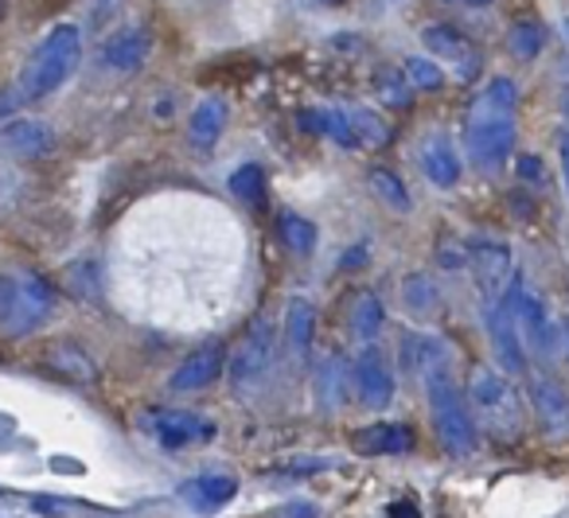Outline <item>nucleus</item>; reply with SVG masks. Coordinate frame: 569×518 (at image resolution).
Listing matches in <instances>:
<instances>
[{
  "instance_id": "obj_18",
  "label": "nucleus",
  "mask_w": 569,
  "mask_h": 518,
  "mask_svg": "<svg viewBox=\"0 0 569 518\" xmlns=\"http://www.w3.org/2000/svg\"><path fill=\"white\" fill-rule=\"evenodd\" d=\"M421 172L437 183V188H457L460 183V152L445 133H433L421 145Z\"/></svg>"
},
{
  "instance_id": "obj_9",
  "label": "nucleus",
  "mask_w": 569,
  "mask_h": 518,
  "mask_svg": "<svg viewBox=\"0 0 569 518\" xmlns=\"http://www.w3.org/2000/svg\"><path fill=\"white\" fill-rule=\"evenodd\" d=\"M483 316H488V336H491V347H496L499 367L511 370V375H522V370H527V343H522L511 300L507 297L488 300V312Z\"/></svg>"
},
{
  "instance_id": "obj_10",
  "label": "nucleus",
  "mask_w": 569,
  "mask_h": 518,
  "mask_svg": "<svg viewBox=\"0 0 569 518\" xmlns=\"http://www.w3.org/2000/svg\"><path fill=\"white\" fill-rule=\"evenodd\" d=\"M468 269H472L483 300H499L511 281V250L503 242H491V238H476V242H468Z\"/></svg>"
},
{
  "instance_id": "obj_27",
  "label": "nucleus",
  "mask_w": 569,
  "mask_h": 518,
  "mask_svg": "<svg viewBox=\"0 0 569 518\" xmlns=\"http://www.w3.org/2000/svg\"><path fill=\"white\" fill-rule=\"evenodd\" d=\"M48 367L56 370V375L71 378V382H94V378H98L94 359H90L87 351H79L74 343L51 347V351H48Z\"/></svg>"
},
{
  "instance_id": "obj_15",
  "label": "nucleus",
  "mask_w": 569,
  "mask_h": 518,
  "mask_svg": "<svg viewBox=\"0 0 569 518\" xmlns=\"http://www.w3.org/2000/svg\"><path fill=\"white\" fill-rule=\"evenodd\" d=\"M0 145L17 157H28V160H43L59 149V137L48 121H36V118H17L9 121V129L0 133Z\"/></svg>"
},
{
  "instance_id": "obj_47",
  "label": "nucleus",
  "mask_w": 569,
  "mask_h": 518,
  "mask_svg": "<svg viewBox=\"0 0 569 518\" xmlns=\"http://www.w3.org/2000/svg\"><path fill=\"white\" fill-rule=\"evenodd\" d=\"M9 17V0H0V20Z\"/></svg>"
},
{
  "instance_id": "obj_23",
  "label": "nucleus",
  "mask_w": 569,
  "mask_h": 518,
  "mask_svg": "<svg viewBox=\"0 0 569 518\" xmlns=\"http://www.w3.org/2000/svg\"><path fill=\"white\" fill-rule=\"evenodd\" d=\"M312 336H317V308H312V300L297 297L284 312V339H289V351L297 362L312 351Z\"/></svg>"
},
{
  "instance_id": "obj_39",
  "label": "nucleus",
  "mask_w": 569,
  "mask_h": 518,
  "mask_svg": "<svg viewBox=\"0 0 569 518\" xmlns=\"http://www.w3.org/2000/svg\"><path fill=\"white\" fill-rule=\"evenodd\" d=\"M387 515H390V518H421V515H418V507H413V502H406V499H402V502H390Z\"/></svg>"
},
{
  "instance_id": "obj_12",
  "label": "nucleus",
  "mask_w": 569,
  "mask_h": 518,
  "mask_svg": "<svg viewBox=\"0 0 569 518\" xmlns=\"http://www.w3.org/2000/svg\"><path fill=\"white\" fill-rule=\"evenodd\" d=\"M149 56H152V32L144 24H129L102 43L98 67H102V71H113V74H133V71H141Z\"/></svg>"
},
{
  "instance_id": "obj_26",
  "label": "nucleus",
  "mask_w": 569,
  "mask_h": 518,
  "mask_svg": "<svg viewBox=\"0 0 569 518\" xmlns=\"http://www.w3.org/2000/svg\"><path fill=\"white\" fill-rule=\"evenodd\" d=\"M382 323H387L382 300L375 297V292H359V297L351 300V336H356V343H375Z\"/></svg>"
},
{
  "instance_id": "obj_29",
  "label": "nucleus",
  "mask_w": 569,
  "mask_h": 518,
  "mask_svg": "<svg viewBox=\"0 0 569 518\" xmlns=\"http://www.w3.org/2000/svg\"><path fill=\"white\" fill-rule=\"evenodd\" d=\"M367 183H371V191L390 207V211H410V191H406L402 176H395L390 168H371V172H367Z\"/></svg>"
},
{
  "instance_id": "obj_19",
  "label": "nucleus",
  "mask_w": 569,
  "mask_h": 518,
  "mask_svg": "<svg viewBox=\"0 0 569 518\" xmlns=\"http://www.w3.org/2000/svg\"><path fill=\"white\" fill-rule=\"evenodd\" d=\"M227 118H230V110H227V102L222 98H203V102L191 110V118H188V141L196 145L199 152H207V149H214L219 145V137H222V129H227Z\"/></svg>"
},
{
  "instance_id": "obj_37",
  "label": "nucleus",
  "mask_w": 569,
  "mask_h": 518,
  "mask_svg": "<svg viewBox=\"0 0 569 518\" xmlns=\"http://www.w3.org/2000/svg\"><path fill=\"white\" fill-rule=\"evenodd\" d=\"M515 172H519V180L527 183V188H546V168L538 157H519L515 160Z\"/></svg>"
},
{
  "instance_id": "obj_42",
  "label": "nucleus",
  "mask_w": 569,
  "mask_h": 518,
  "mask_svg": "<svg viewBox=\"0 0 569 518\" xmlns=\"http://www.w3.org/2000/svg\"><path fill=\"white\" fill-rule=\"evenodd\" d=\"M561 172H566V191H569V133H561Z\"/></svg>"
},
{
  "instance_id": "obj_33",
  "label": "nucleus",
  "mask_w": 569,
  "mask_h": 518,
  "mask_svg": "<svg viewBox=\"0 0 569 518\" xmlns=\"http://www.w3.org/2000/svg\"><path fill=\"white\" fill-rule=\"evenodd\" d=\"M375 90H379V98L390 106V110H410L413 102V87L410 79H406V71H379L375 74Z\"/></svg>"
},
{
  "instance_id": "obj_14",
  "label": "nucleus",
  "mask_w": 569,
  "mask_h": 518,
  "mask_svg": "<svg viewBox=\"0 0 569 518\" xmlns=\"http://www.w3.org/2000/svg\"><path fill=\"white\" fill-rule=\"evenodd\" d=\"M222 370H227V351H222V343H203V347H196V351H191L180 367H176L172 390L176 394L207 390V386H211Z\"/></svg>"
},
{
  "instance_id": "obj_17",
  "label": "nucleus",
  "mask_w": 569,
  "mask_h": 518,
  "mask_svg": "<svg viewBox=\"0 0 569 518\" xmlns=\"http://www.w3.org/2000/svg\"><path fill=\"white\" fill-rule=\"evenodd\" d=\"M351 448L359 456H398V452H410L413 448V432L406 425H367V429H356L351 437Z\"/></svg>"
},
{
  "instance_id": "obj_3",
  "label": "nucleus",
  "mask_w": 569,
  "mask_h": 518,
  "mask_svg": "<svg viewBox=\"0 0 569 518\" xmlns=\"http://www.w3.org/2000/svg\"><path fill=\"white\" fill-rule=\"evenodd\" d=\"M426 390H429V414H433L441 445L449 448L452 456H468L476 448V425H472V414H468L465 398H460L457 382H452L449 367L429 370Z\"/></svg>"
},
{
  "instance_id": "obj_4",
  "label": "nucleus",
  "mask_w": 569,
  "mask_h": 518,
  "mask_svg": "<svg viewBox=\"0 0 569 518\" xmlns=\"http://www.w3.org/2000/svg\"><path fill=\"white\" fill-rule=\"evenodd\" d=\"M465 149L483 172L503 165L515 149V110H499L488 98H476L465 126Z\"/></svg>"
},
{
  "instance_id": "obj_2",
  "label": "nucleus",
  "mask_w": 569,
  "mask_h": 518,
  "mask_svg": "<svg viewBox=\"0 0 569 518\" xmlns=\"http://www.w3.org/2000/svg\"><path fill=\"white\" fill-rule=\"evenodd\" d=\"M468 401H472L480 425L496 440H519L522 432V401L515 394V386L507 382L499 370L476 367L468 378Z\"/></svg>"
},
{
  "instance_id": "obj_11",
  "label": "nucleus",
  "mask_w": 569,
  "mask_h": 518,
  "mask_svg": "<svg viewBox=\"0 0 569 518\" xmlns=\"http://www.w3.org/2000/svg\"><path fill=\"white\" fill-rule=\"evenodd\" d=\"M421 43H426V51L433 59H445L460 79H476V71H480V48H476L460 28L429 24L426 32H421Z\"/></svg>"
},
{
  "instance_id": "obj_8",
  "label": "nucleus",
  "mask_w": 569,
  "mask_h": 518,
  "mask_svg": "<svg viewBox=\"0 0 569 518\" xmlns=\"http://www.w3.org/2000/svg\"><path fill=\"white\" fill-rule=\"evenodd\" d=\"M149 429L164 448H199L219 437V425L211 417L191 414V409H152Z\"/></svg>"
},
{
  "instance_id": "obj_46",
  "label": "nucleus",
  "mask_w": 569,
  "mask_h": 518,
  "mask_svg": "<svg viewBox=\"0 0 569 518\" xmlns=\"http://www.w3.org/2000/svg\"><path fill=\"white\" fill-rule=\"evenodd\" d=\"M452 4H491V0H452Z\"/></svg>"
},
{
  "instance_id": "obj_45",
  "label": "nucleus",
  "mask_w": 569,
  "mask_h": 518,
  "mask_svg": "<svg viewBox=\"0 0 569 518\" xmlns=\"http://www.w3.org/2000/svg\"><path fill=\"white\" fill-rule=\"evenodd\" d=\"M317 4H325V9H340L343 0H317Z\"/></svg>"
},
{
  "instance_id": "obj_22",
  "label": "nucleus",
  "mask_w": 569,
  "mask_h": 518,
  "mask_svg": "<svg viewBox=\"0 0 569 518\" xmlns=\"http://www.w3.org/2000/svg\"><path fill=\"white\" fill-rule=\"evenodd\" d=\"M301 126L317 137H328V141L340 145V149H359L348 110H325V106H312V110H301Z\"/></svg>"
},
{
  "instance_id": "obj_5",
  "label": "nucleus",
  "mask_w": 569,
  "mask_h": 518,
  "mask_svg": "<svg viewBox=\"0 0 569 518\" xmlns=\"http://www.w3.org/2000/svg\"><path fill=\"white\" fill-rule=\"evenodd\" d=\"M56 305H59V292L48 277L40 273H20L12 277V297H9V312H4V323L0 331L12 339L20 336H32L40 331L43 323L56 316Z\"/></svg>"
},
{
  "instance_id": "obj_41",
  "label": "nucleus",
  "mask_w": 569,
  "mask_h": 518,
  "mask_svg": "<svg viewBox=\"0 0 569 518\" xmlns=\"http://www.w3.org/2000/svg\"><path fill=\"white\" fill-rule=\"evenodd\" d=\"M51 468H56V471H71V476H82L79 460H67V456H56V460H51Z\"/></svg>"
},
{
  "instance_id": "obj_31",
  "label": "nucleus",
  "mask_w": 569,
  "mask_h": 518,
  "mask_svg": "<svg viewBox=\"0 0 569 518\" xmlns=\"http://www.w3.org/2000/svg\"><path fill=\"white\" fill-rule=\"evenodd\" d=\"M507 43H511L515 59H522V63H535V59L542 56L546 28L535 24V20H519V24L511 28V36H507Z\"/></svg>"
},
{
  "instance_id": "obj_32",
  "label": "nucleus",
  "mask_w": 569,
  "mask_h": 518,
  "mask_svg": "<svg viewBox=\"0 0 569 518\" xmlns=\"http://www.w3.org/2000/svg\"><path fill=\"white\" fill-rule=\"evenodd\" d=\"M98 273H102V269H98V261H90V258L74 261V266L67 269V289H71L82 305H90V300L102 297V277H98Z\"/></svg>"
},
{
  "instance_id": "obj_7",
  "label": "nucleus",
  "mask_w": 569,
  "mask_h": 518,
  "mask_svg": "<svg viewBox=\"0 0 569 518\" xmlns=\"http://www.w3.org/2000/svg\"><path fill=\"white\" fill-rule=\"evenodd\" d=\"M503 297L511 300V308H515V320H519L522 343H527L535 355H542V359H550V355L558 351V323L550 320L542 297H535V292H530L527 285L519 281V277H515L511 289H507Z\"/></svg>"
},
{
  "instance_id": "obj_1",
  "label": "nucleus",
  "mask_w": 569,
  "mask_h": 518,
  "mask_svg": "<svg viewBox=\"0 0 569 518\" xmlns=\"http://www.w3.org/2000/svg\"><path fill=\"white\" fill-rule=\"evenodd\" d=\"M82 63V32L74 24H59L51 28L40 40V48L28 56L24 71H20L17 87H9V94L0 98V113L17 110L24 102H43L51 98L59 87H67L74 71Z\"/></svg>"
},
{
  "instance_id": "obj_25",
  "label": "nucleus",
  "mask_w": 569,
  "mask_h": 518,
  "mask_svg": "<svg viewBox=\"0 0 569 518\" xmlns=\"http://www.w3.org/2000/svg\"><path fill=\"white\" fill-rule=\"evenodd\" d=\"M402 305L410 316L429 320V316L441 312V289H437V281L429 273H410L402 281Z\"/></svg>"
},
{
  "instance_id": "obj_20",
  "label": "nucleus",
  "mask_w": 569,
  "mask_h": 518,
  "mask_svg": "<svg viewBox=\"0 0 569 518\" xmlns=\"http://www.w3.org/2000/svg\"><path fill=\"white\" fill-rule=\"evenodd\" d=\"M312 390H317V401L332 414L348 401V359L343 355H325L312 370Z\"/></svg>"
},
{
  "instance_id": "obj_21",
  "label": "nucleus",
  "mask_w": 569,
  "mask_h": 518,
  "mask_svg": "<svg viewBox=\"0 0 569 518\" xmlns=\"http://www.w3.org/2000/svg\"><path fill=\"white\" fill-rule=\"evenodd\" d=\"M530 398H535V414L542 421V429L550 432L569 429V394L553 378H535L530 382Z\"/></svg>"
},
{
  "instance_id": "obj_38",
  "label": "nucleus",
  "mask_w": 569,
  "mask_h": 518,
  "mask_svg": "<svg viewBox=\"0 0 569 518\" xmlns=\"http://www.w3.org/2000/svg\"><path fill=\"white\" fill-rule=\"evenodd\" d=\"M336 468V460H293V468H281V479H297V476H317V471Z\"/></svg>"
},
{
  "instance_id": "obj_24",
  "label": "nucleus",
  "mask_w": 569,
  "mask_h": 518,
  "mask_svg": "<svg viewBox=\"0 0 569 518\" xmlns=\"http://www.w3.org/2000/svg\"><path fill=\"white\" fill-rule=\"evenodd\" d=\"M402 367L410 375H429L437 367H449V347L437 336H402Z\"/></svg>"
},
{
  "instance_id": "obj_36",
  "label": "nucleus",
  "mask_w": 569,
  "mask_h": 518,
  "mask_svg": "<svg viewBox=\"0 0 569 518\" xmlns=\"http://www.w3.org/2000/svg\"><path fill=\"white\" fill-rule=\"evenodd\" d=\"M480 98H488L499 110H515V106H519V87H515L511 79H503V74H496V79L480 90Z\"/></svg>"
},
{
  "instance_id": "obj_28",
  "label": "nucleus",
  "mask_w": 569,
  "mask_h": 518,
  "mask_svg": "<svg viewBox=\"0 0 569 518\" xmlns=\"http://www.w3.org/2000/svg\"><path fill=\"white\" fill-rule=\"evenodd\" d=\"M351 118V129H356V141L359 149H382V145H390V126L379 118V113H371L367 106H356V110H348Z\"/></svg>"
},
{
  "instance_id": "obj_30",
  "label": "nucleus",
  "mask_w": 569,
  "mask_h": 518,
  "mask_svg": "<svg viewBox=\"0 0 569 518\" xmlns=\"http://www.w3.org/2000/svg\"><path fill=\"white\" fill-rule=\"evenodd\" d=\"M277 235H281V242L289 246L293 253H312L317 250V227H312L309 219H301V215L284 211L281 219H277Z\"/></svg>"
},
{
  "instance_id": "obj_43",
  "label": "nucleus",
  "mask_w": 569,
  "mask_h": 518,
  "mask_svg": "<svg viewBox=\"0 0 569 518\" xmlns=\"http://www.w3.org/2000/svg\"><path fill=\"white\" fill-rule=\"evenodd\" d=\"M363 258H367V246H356V250H351L348 258L340 261V266H359V261H363Z\"/></svg>"
},
{
  "instance_id": "obj_40",
  "label": "nucleus",
  "mask_w": 569,
  "mask_h": 518,
  "mask_svg": "<svg viewBox=\"0 0 569 518\" xmlns=\"http://www.w3.org/2000/svg\"><path fill=\"white\" fill-rule=\"evenodd\" d=\"M9 297H12V277H0V323H4V312H9Z\"/></svg>"
},
{
  "instance_id": "obj_34",
  "label": "nucleus",
  "mask_w": 569,
  "mask_h": 518,
  "mask_svg": "<svg viewBox=\"0 0 569 518\" xmlns=\"http://www.w3.org/2000/svg\"><path fill=\"white\" fill-rule=\"evenodd\" d=\"M230 191L242 199L246 207H261L266 203V172L258 165H242L230 176Z\"/></svg>"
},
{
  "instance_id": "obj_6",
  "label": "nucleus",
  "mask_w": 569,
  "mask_h": 518,
  "mask_svg": "<svg viewBox=\"0 0 569 518\" xmlns=\"http://www.w3.org/2000/svg\"><path fill=\"white\" fill-rule=\"evenodd\" d=\"M273 355H277V323L269 320V316H258V320L246 328V339L238 343L234 359H230V367H227L230 390L246 394L266 382V375L273 370Z\"/></svg>"
},
{
  "instance_id": "obj_44",
  "label": "nucleus",
  "mask_w": 569,
  "mask_h": 518,
  "mask_svg": "<svg viewBox=\"0 0 569 518\" xmlns=\"http://www.w3.org/2000/svg\"><path fill=\"white\" fill-rule=\"evenodd\" d=\"M558 343H561V351H566V359H569V320L558 323Z\"/></svg>"
},
{
  "instance_id": "obj_16",
  "label": "nucleus",
  "mask_w": 569,
  "mask_h": 518,
  "mask_svg": "<svg viewBox=\"0 0 569 518\" xmlns=\"http://www.w3.org/2000/svg\"><path fill=\"white\" fill-rule=\"evenodd\" d=\"M234 495H238V479L222 476V471H207V476H196L180 487V499L188 502L196 515H214V510L227 507Z\"/></svg>"
},
{
  "instance_id": "obj_35",
  "label": "nucleus",
  "mask_w": 569,
  "mask_h": 518,
  "mask_svg": "<svg viewBox=\"0 0 569 518\" xmlns=\"http://www.w3.org/2000/svg\"><path fill=\"white\" fill-rule=\"evenodd\" d=\"M406 79H410V87L413 90H426V94H437V90L445 87V71L433 63V59H426V56H410L406 59Z\"/></svg>"
},
{
  "instance_id": "obj_13",
  "label": "nucleus",
  "mask_w": 569,
  "mask_h": 518,
  "mask_svg": "<svg viewBox=\"0 0 569 518\" xmlns=\"http://www.w3.org/2000/svg\"><path fill=\"white\" fill-rule=\"evenodd\" d=\"M351 378H356V390L363 398V406L382 409L395 401V375H390L387 359H382V351L375 343H363L359 359L351 362Z\"/></svg>"
}]
</instances>
